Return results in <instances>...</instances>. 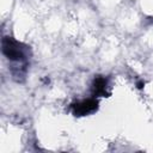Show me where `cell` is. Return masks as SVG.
I'll use <instances>...</instances> for the list:
<instances>
[{"label": "cell", "instance_id": "obj_1", "mask_svg": "<svg viewBox=\"0 0 153 153\" xmlns=\"http://www.w3.org/2000/svg\"><path fill=\"white\" fill-rule=\"evenodd\" d=\"M2 54L12 62L26 63L27 59V47L23 43L13 39L12 37H4L1 42Z\"/></svg>", "mask_w": 153, "mask_h": 153}, {"label": "cell", "instance_id": "obj_2", "mask_svg": "<svg viewBox=\"0 0 153 153\" xmlns=\"http://www.w3.org/2000/svg\"><path fill=\"white\" fill-rule=\"evenodd\" d=\"M98 109V102L96 99H85L76 102L72 105V111L74 116H86L93 114Z\"/></svg>", "mask_w": 153, "mask_h": 153}, {"label": "cell", "instance_id": "obj_3", "mask_svg": "<svg viewBox=\"0 0 153 153\" xmlns=\"http://www.w3.org/2000/svg\"><path fill=\"white\" fill-rule=\"evenodd\" d=\"M108 88V80L104 76H97L93 80V93L96 96H105Z\"/></svg>", "mask_w": 153, "mask_h": 153}, {"label": "cell", "instance_id": "obj_4", "mask_svg": "<svg viewBox=\"0 0 153 153\" xmlns=\"http://www.w3.org/2000/svg\"><path fill=\"white\" fill-rule=\"evenodd\" d=\"M143 85H145V84H143L142 81H141V82H137V87H139V88H142V87H143Z\"/></svg>", "mask_w": 153, "mask_h": 153}]
</instances>
